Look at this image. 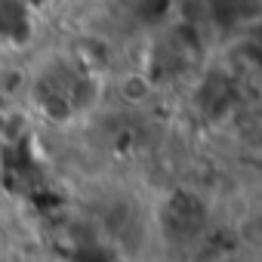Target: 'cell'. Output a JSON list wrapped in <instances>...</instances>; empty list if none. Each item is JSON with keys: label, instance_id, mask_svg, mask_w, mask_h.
Instances as JSON below:
<instances>
[{"label": "cell", "instance_id": "obj_1", "mask_svg": "<svg viewBox=\"0 0 262 262\" xmlns=\"http://www.w3.org/2000/svg\"><path fill=\"white\" fill-rule=\"evenodd\" d=\"M201 225H204V207L198 204L194 194L176 191L167 201V207H161V231H167L173 244H185L188 237L198 234Z\"/></svg>", "mask_w": 262, "mask_h": 262}, {"label": "cell", "instance_id": "obj_2", "mask_svg": "<svg viewBox=\"0 0 262 262\" xmlns=\"http://www.w3.org/2000/svg\"><path fill=\"white\" fill-rule=\"evenodd\" d=\"M120 4H123V10H129L142 22H158L161 16H167L170 0H120Z\"/></svg>", "mask_w": 262, "mask_h": 262}, {"label": "cell", "instance_id": "obj_3", "mask_svg": "<svg viewBox=\"0 0 262 262\" xmlns=\"http://www.w3.org/2000/svg\"><path fill=\"white\" fill-rule=\"evenodd\" d=\"M74 262H108L99 250H83V253H77V259Z\"/></svg>", "mask_w": 262, "mask_h": 262}]
</instances>
